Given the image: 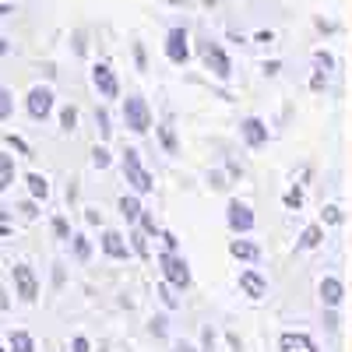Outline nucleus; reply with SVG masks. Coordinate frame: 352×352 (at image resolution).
<instances>
[{
  "label": "nucleus",
  "mask_w": 352,
  "mask_h": 352,
  "mask_svg": "<svg viewBox=\"0 0 352 352\" xmlns=\"http://www.w3.org/2000/svg\"><path fill=\"white\" fill-rule=\"evenodd\" d=\"M124 173H127V180L134 184V190H138V194H148V190L155 187V180L148 176V169L141 166V159H138V152H134V148H127V152H124Z\"/></svg>",
  "instance_id": "obj_1"
},
{
  "label": "nucleus",
  "mask_w": 352,
  "mask_h": 352,
  "mask_svg": "<svg viewBox=\"0 0 352 352\" xmlns=\"http://www.w3.org/2000/svg\"><path fill=\"white\" fill-rule=\"evenodd\" d=\"M124 120H127V127L138 131V134H144V131L152 127V113H148V106H144V99L131 96V99L124 102Z\"/></svg>",
  "instance_id": "obj_2"
},
{
  "label": "nucleus",
  "mask_w": 352,
  "mask_h": 352,
  "mask_svg": "<svg viewBox=\"0 0 352 352\" xmlns=\"http://www.w3.org/2000/svg\"><path fill=\"white\" fill-rule=\"evenodd\" d=\"M162 268H166V282H169V285H176V289H187V285H190L187 261H180L176 254H166V257H162Z\"/></svg>",
  "instance_id": "obj_3"
},
{
  "label": "nucleus",
  "mask_w": 352,
  "mask_h": 352,
  "mask_svg": "<svg viewBox=\"0 0 352 352\" xmlns=\"http://www.w3.org/2000/svg\"><path fill=\"white\" fill-rule=\"evenodd\" d=\"M92 81L102 92V99H116V96H120V85H116V74H113L109 64H96L92 67Z\"/></svg>",
  "instance_id": "obj_4"
},
{
  "label": "nucleus",
  "mask_w": 352,
  "mask_h": 352,
  "mask_svg": "<svg viewBox=\"0 0 352 352\" xmlns=\"http://www.w3.org/2000/svg\"><path fill=\"white\" fill-rule=\"evenodd\" d=\"M14 285H18V296L32 303L39 296V285H36V275L28 272V264H14Z\"/></svg>",
  "instance_id": "obj_5"
},
{
  "label": "nucleus",
  "mask_w": 352,
  "mask_h": 352,
  "mask_svg": "<svg viewBox=\"0 0 352 352\" xmlns=\"http://www.w3.org/2000/svg\"><path fill=\"white\" fill-rule=\"evenodd\" d=\"M50 109H53V92L50 88H32V92H28V113H32L36 120H46Z\"/></svg>",
  "instance_id": "obj_6"
},
{
  "label": "nucleus",
  "mask_w": 352,
  "mask_h": 352,
  "mask_svg": "<svg viewBox=\"0 0 352 352\" xmlns=\"http://www.w3.org/2000/svg\"><path fill=\"white\" fill-rule=\"evenodd\" d=\"M229 226L236 232H250L254 229V212L247 208V204H240V201H229Z\"/></svg>",
  "instance_id": "obj_7"
},
{
  "label": "nucleus",
  "mask_w": 352,
  "mask_h": 352,
  "mask_svg": "<svg viewBox=\"0 0 352 352\" xmlns=\"http://www.w3.org/2000/svg\"><path fill=\"white\" fill-rule=\"evenodd\" d=\"M278 349H282V352H317L314 338H310V335H300V331H285V335L278 338Z\"/></svg>",
  "instance_id": "obj_8"
},
{
  "label": "nucleus",
  "mask_w": 352,
  "mask_h": 352,
  "mask_svg": "<svg viewBox=\"0 0 352 352\" xmlns=\"http://www.w3.org/2000/svg\"><path fill=\"white\" fill-rule=\"evenodd\" d=\"M240 289L247 292L250 300H261V296H268V282H264L254 268H247V272H240Z\"/></svg>",
  "instance_id": "obj_9"
},
{
  "label": "nucleus",
  "mask_w": 352,
  "mask_h": 352,
  "mask_svg": "<svg viewBox=\"0 0 352 352\" xmlns=\"http://www.w3.org/2000/svg\"><path fill=\"white\" fill-rule=\"evenodd\" d=\"M166 56L173 64H184L187 60V36L180 32V28H173L169 32V43H166Z\"/></svg>",
  "instance_id": "obj_10"
},
{
  "label": "nucleus",
  "mask_w": 352,
  "mask_h": 352,
  "mask_svg": "<svg viewBox=\"0 0 352 352\" xmlns=\"http://www.w3.org/2000/svg\"><path fill=\"white\" fill-rule=\"evenodd\" d=\"M243 138H247V144H254V148H261L264 141H268V127H264L257 116H250V120H243Z\"/></svg>",
  "instance_id": "obj_11"
},
{
  "label": "nucleus",
  "mask_w": 352,
  "mask_h": 352,
  "mask_svg": "<svg viewBox=\"0 0 352 352\" xmlns=\"http://www.w3.org/2000/svg\"><path fill=\"white\" fill-rule=\"evenodd\" d=\"M204 60H208V67L219 74V78H229V60H226V53L219 50V46H204Z\"/></svg>",
  "instance_id": "obj_12"
},
{
  "label": "nucleus",
  "mask_w": 352,
  "mask_h": 352,
  "mask_svg": "<svg viewBox=\"0 0 352 352\" xmlns=\"http://www.w3.org/2000/svg\"><path fill=\"white\" fill-rule=\"evenodd\" d=\"M102 250H106L109 257H116V261H127V254H131L120 232H106V236H102Z\"/></svg>",
  "instance_id": "obj_13"
},
{
  "label": "nucleus",
  "mask_w": 352,
  "mask_h": 352,
  "mask_svg": "<svg viewBox=\"0 0 352 352\" xmlns=\"http://www.w3.org/2000/svg\"><path fill=\"white\" fill-rule=\"evenodd\" d=\"M342 296H345V289H342L338 278H324V282H320V300H324L328 307H338Z\"/></svg>",
  "instance_id": "obj_14"
},
{
  "label": "nucleus",
  "mask_w": 352,
  "mask_h": 352,
  "mask_svg": "<svg viewBox=\"0 0 352 352\" xmlns=\"http://www.w3.org/2000/svg\"><path fill=\"white\" fill-rule=\"evenodd\" d=\"M229 250H232V257H240V261H257L261 257V250L254 243H247V240H232Z\"/></svg>",
  "instance_id": "obj_15"
},
{
  "label": "nucleus",
  "mask_w": 352,
  "mask_h": 352,
  "mask_svg": "<svg viewBox=\"0 0 352 352\" xmlns=\"http://www.w3.org/2000/svg\"><path fill=\"white\" fill-rule=\"evenodd\" d=\"M11 184H14V159L0 155V190H8Z\"/></svg>",
  "instance_id": "obj_16"
},
{
  "label": "nucleus",
  "mask_w": 352,
  "mask_h": 352,
  "mask_svg": "<svg viewBox=\"0 0 352 352\" xmlns=\"http://www.w3.org/2000/svg\"><path fill=\"white\" fill-rule=\"evenodd\" d=\"M11 352H36V342L28 331H14L11 335Z\"/></svg>",
  "instance_id": "obj_17"
},
{
  "label": "nucleus",
  "mask_w": 352,
  "mask_h": 352,
  "mask_svg": "<svg viewBox=\"0 0 352 352\" xmlns=\"http://www.w3.org/2000/svg\"><path fill=\"white\" fill-rule=\"evenodd\" d=\"M320 236H324V229H320V226H307V229H303L300 247H303V250H314V247L320 243Z\"/></svg>",
  "instance_id": "obj_18"
},
{
  "label": "nucleus",
  "mask_w": 352,
  "mask_h": 352,
  "mask_svg": "<svg viewBox=\"0 0 352 352\" xmlns=\"http://www.w3.org/2000/svg\"><path fill=\"white\" fill-rule=\"evenodd\" d=\"M120 215H124L127 222L141 219V204H138V197H120Z\"/></svg>",
  "instance_id": "obj_19"
},
{
  "label": "nucleus",
  "mask_w": 352,
  "mask_h": 352,
  "mask_svg": "<svg viewBox=\"0 0 352 352\" xmlns=\"http://www.w3.org/2000/svg\"><path fill=\"white\" fill-rule=\"evenodd\" d=\"M28 190H32L36 197H46V194H50V184L43 180L39 173H32V176H28Z\"/></svg>",
  "instance_id": "obj_20"
},
{
  "label": "nucleus",
  "mask_w": 352,
  "mask_h": 352,
  "mask_svg": "<svg viewBox=\"0 0 352 352\" xmlns=\"http://www.w3.org/2000/svg\"><path fill=\"white\" fill-rule=\"evenodd\" d=\"M11 109H14V102H11V96H8V88H0V120H8Z\"/></svg>",
  "instance_id": "obj_21"
},
{
  "label": "nucleus",
  "mask_w": 352,
  "mask_h": 352,
  "mask_svg": "<svg viewBox=\"0 0 352 352\" xmlns=\"http://www.w3.org/2000/svg\"><path fill=\"white\" fill-rule=\"evenodd\" d=\"M60 120H64V127H67V131H74V124H78V109H74V106H67Z\"/></svg>",
  "instance_id": "obj_22"
},
{
  "label": "nucleus",
  "mask_w": 352,
  "mask_h": 352,
  "mask_svg": "<svg viewBox=\"0 0 352 352\" xmlns=\"http://www.w3.org/2000/svg\"><path fill=\"white\" fill-rule=\"evenodd\" d=\"M92 162H96L99 169H106V166H109V152H106V148H96V152H92Z\"/></svg>",
  "instance_id": "obj_23"
},
{
  "label": "nucleus",
  "mask_w": 352,
  "mask_h": 352,
  "mask_svg": "<svg viewBox=\"0 0 352 352\" xmlns=\"http://www.w3.org/2000/svg\"><path fill=\"white\" fill-rule=\"evenodd\" d=\"M285 204H289V208H300V204H303V194H300V190H289V194H285Z\"/></svg>",
  "instance_id": "obj_24"
},
{
  "label": "nucleus",
  "mask_w": 352,
  "mask_h": 352,
  "mask_svg": "<svg viewBox=\"0 0 352 352\" xmlns=\"http://www.w3.org/2000/svg\"><path fill=\"white\" fill-rule=\"evenodd\" d=\"M74 254H78L81 261L88 257V243H85V236H74Z\"/></svg>",
  "instance_id": "obj_25"
},
{
  "label": "nucleus",
  "mask_w": 352,
  "mask_h": 352,
  "mask_svg": "<svg viewBox=\"0 0 352 352\" xmlns=\"http://www.w3.org/2000/svg\"><path fill=\"white\" fill-rule=\"evenodd\" d=\"M96 120H99V131H102V134H109V131H113V127H109V116H106V109H99V113H96Z\"/></svg>",
  "instance_id": "obj_26"
},
{
  "label": "nucleus",
  "mask_w": 352,
  "mask_h": 352,
  "mask_svg": "<svg viewBox=\"0 0 352 352\" xmlns=\"http://www.w3.org/2000/svg\"><path fill=\"white\" fill-rule=\"evenodd\" d=\"M324 219L338 226V222H342V208H335V204H331V208H324Z\"/></svg>",
  "instance_id": "obj_27"
},
{
  "label": "nucleus",
  "mask_w": 352,
  "mask_h": 352,
  "mask_svg": "<svg viewBox=\"0 0 352 352\" xmlns=\"http://www.w3.org/2000/svg\"><path fill=\"white\" fill-rule=\"evenodd\" d=\"M159 296L166 300V307H176V296H173V289H169V285H162V289H159Z\"/></svg>",
  "instance_id": "obj_28"
},
{
  "label": "nucleus",
  "mask_w": 352,
  "mask_h": 352,
  "mask_svg": "<svg viewBox=\"0 0 352 352\" xmlns=\"http://www.w3.org/2000/svg\"><path fill=\"white\" fill-rule=\"evenodd\" d=\"M53 229H56V236H60V240H67V222H64V219H56Z\"/></svg>",
  "instance_id": "obj_29"
},
{
  "label": "nucleus",
  "mask_w": 352,
  "mask_h": 352,
  "mask_svg": "<svg viewBox=\"0 0 352 352\" xmlns=\"http://www.w3.org/2000/svg\"><path fill=\"white\" fill-rule=\"evenodd\" d=\"M141 226H144V232H155V219L144 215V212H141Z\"/></svg>",
  "instance_id": "obj_30"
},
{
  "label": "nucleus",
  "mask_w": 352,
  "mask_h": 352,
  "mask_svg": "<svg viewBox=\"0 0 352 352\" xmlns=\"http://www.w3.org/2000/svg\"><path fill=\"white\" fill-rule=\"evenodd\" d=\"M8 141H11V144H14V148H18V152H21V155H28V144H25V141H21V138H14V134H11V138H8Z\"/></svg>",
  "instance_id": "obj_31"
},
{
  "label": "nucleus",
  "mask_w": 352,
  "mask_h": 352,
  "mask_svg": "<svg viewBox=\"0 0 352 352\" xmlns=\"http://www.w3.org/2000/svg\"><path fill=\"white\" fill-rule=\"evenodd\" d=\"M152 331H155V335H166V320H162V317L152 320Z\"/></svg>",
  "instance_id": "obj_32"
},
{
  "label": "nucleus",
  "mask_w": 352,
  "mask_h": 352,
  "mask_svg": "<svg viewBox=\"0 0 352 352\" xmlns=\"http://www.w3.org/2000/svg\"><path fill=\"white\" fill-rule=\"evenodd\" d=\"M162 141H166V148H176V141H173V134L162 127Z\"/></svg>",
  "instance_id": "obj_33"
},
{
  "label": "nucleus",
  "mask_w": 352,
  "mask_h": 352,
  "mask_svg": "<svg viewBox=\"0 0 352 352\" xmlns=\"http://www.w3.org/2000/svg\"><path fill=\"white\" fill-rule=\"evenodd\" d=\"M74 352H88V342L85 338H74Z\"/></svg>",
  "instance_id": "obj_34"
},
{
  "label": "nucleus",
  "mask_w": 352,
  "mask_h": 352,
  "mask_svg": "<svg viewBox=\"0 0 352 352\" xmlns=\"http://www.w3.org/2000/svg\"><path fill=\"white\" fill-rule=\"evenodd\" d=\"M176 352H194V345H187V342H180V345H176Z\"/></svg>",
  "instance_id": "obj_35"
},
{
  "label": "nucleus",
  "mask_w": 352,
  "mask_h": 352,
  "mask_svg": "<svg viewBox=\"0 0 352 352\" xmlns=\"http://www.w3.org/2000/svg\"><path fill=\"white\" fill-rule=\"evenodd\" d=\"M0 310H8V296H4V292H0Z\"/></svg>",
  "instance_id": "obj_36"
},
{
  "label": "nucleus",
  "mask_w": 352,
  "mask_h": 352,
  "mask_svg": "<svg viewBox=\"0 0 352 352\" xmlns=\"http://www.w3.org/2000/svg\"><path fill=\"white\" fill-rule=\"evenodd\" d=\"M4 53H8V43H4V39H0V56H4Z\"/></svg>",
  "instance_id": "obj_37"
},
{
  "label": "nucleus",
  "mask_w": 352,
  "mask_h": 352,
  "mask_svg": "<svg viewBox=\"0 0 352 352\" xmlns=\"http://www.w3.org/2000/svg\"><path fill=\"white\" fill-rule=\"evenodd\" d=\"M8 11H11V8H4V4H0V14H8Z\"/></svg>",
  "instance_id": "obj_38"
},
{
  "label": "nucleus",
  "mask_w": 352,
  "mask_h": 352,
  "mask_svg": "<svg viewBox=\"0 0 352 352\" xmlns=\"http://www.w3.org/2000/svg\"><path fill=\"white\" fill-rule=\"evenodd\" d=\"M0 352H4V349H0Z\"/></svg>",
  "instance_id": "obj_39"
}]
</instances>
